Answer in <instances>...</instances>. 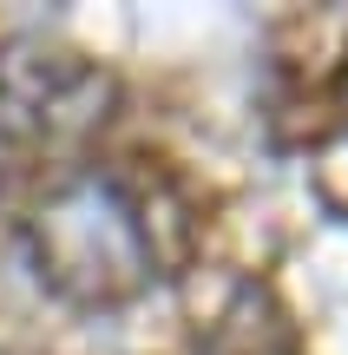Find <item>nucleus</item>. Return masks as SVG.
<instances>
[{"instance_id": "1", "label": "nucleus", "mask_w": 348, "mask_h": 355, "mask_svg": "<svg viewBox=\"0 0 348 355\" xmlns=\"http://www.w3.org/2000/svg\"><path fill=\"white\" fill-rule=\"evenodd\" d=\"M20 237L33 277L73 309H125L158 283V243L145 204L99 165L53 178L33 198Z\"/></svg>"}, {"instance_id": "2", "label": "nucleus", "mask_w": 348, "mask_h": 355, "mask_svg": "<svg viewBox=\"0 0 348 355\" xmlns=\"http://www.w3.org/2000/svg\"><path fill=\"white\" fill-rule=\"evenodd\" d=\"M112 105V79L73 46L13 40L0 46V132L20 145H66Z\"/></svg>"}]
</instances>
